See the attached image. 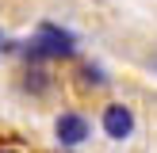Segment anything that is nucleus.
<instances>
[{"label": "nucleus", "instance_id": "nucleus-1", "mask_svg": "<svg viewBox=\"0 0 157 153\" xmlns=\"http://www.w3.org/2000/svg\"><path fill=\"white\" fill-rule=\"evenodd\" d=\"M23 54H27L31 65H42V61H61V58H73V54H77V38L69 35V31L54 27V23H42V27H38V35L23 46Z\"/></svg>", "mask_w": 157, "mask_h": 153}, {"label": "nucleus", "instance_id": "nucleus-2", "mask_svg": "<svg viewBox=\"0 0 157 153\" xmlns=\"http://www.w3.org/2000/svg\"><path fill=\"white\" fill-rule=\"evenodd\" d=\"M54 138H58L61 149H77V145H84L92 138V122L81 111H61L54 119Z\"/></svg>", "mask_w": 157, "mask_h": 153}, {"label": "nucleus", "instance_id": "nucleus-3", "mask_svg": "<svg viewBox=\"0 0 157 153\" xmlns=\"http://www.w3.org/2000/svg\"><path fill=\"white\" fill-rule=\"evenodd\" d=\"M100 126H104V134L111 142H127L134 134V111L127 103H107L104 115H100Z\"/></svg>", "mask_w": 157, "mask_h": 153}, {"label": "nucleus", "instance_id": "nucleus-4", "mask_svg": "<svg viewBox=\"0 0 157 153\" xmlns=\"http://www.w3.org/2000/svg\"><path fill=\"white\" fill-rule=\"evenodd\" d=\"M46 88H50V76L42 73V65H31L27 69V92H31V96H42Z\"/></svg>", "mask_w": 157, "mask_h": 153}, {"label": "nucleus", "instance_id": "nucleus-5", "mask_svg": "<svg viewBox=\"0 0 157 153\" xmlns=\"http://www.w3.org/2000/svg\"><path fill=\"white\" fill-rule=\"evenodd\" d=\"M81 80L88 84V88H104V84H107V73L100 65H92V61H84V65H81Z\"/></svg>", "mask_w": 157, "mask_h": 153}, {"label": "nucleus", "instance_id": "nucleus-6", "mask_svg": "<svg viewBox=\"0 0 157 153\" xmlns=\"http://www.w3.org/2000/svg\"><path fill=\"white\" fill-rule=\"evenodd\" d=\"M0 153H19V149H0Z\"/></svg>", "mask_w": 157, "mask_h": 153}, {"label": "nucleus", "instance_id": "nucleus-7", "mask_svg": "<svg viewBox=\"0 0 157 153\" xmlns=\"http://www.w3.org/2000/svg\"><path fill=\"white\" fill-rule=\"evenodd\" d=\"M0 46H4V31H0Z\"/></svg>", "mask_w": 157, "mask_h": 153}]
</instances>
